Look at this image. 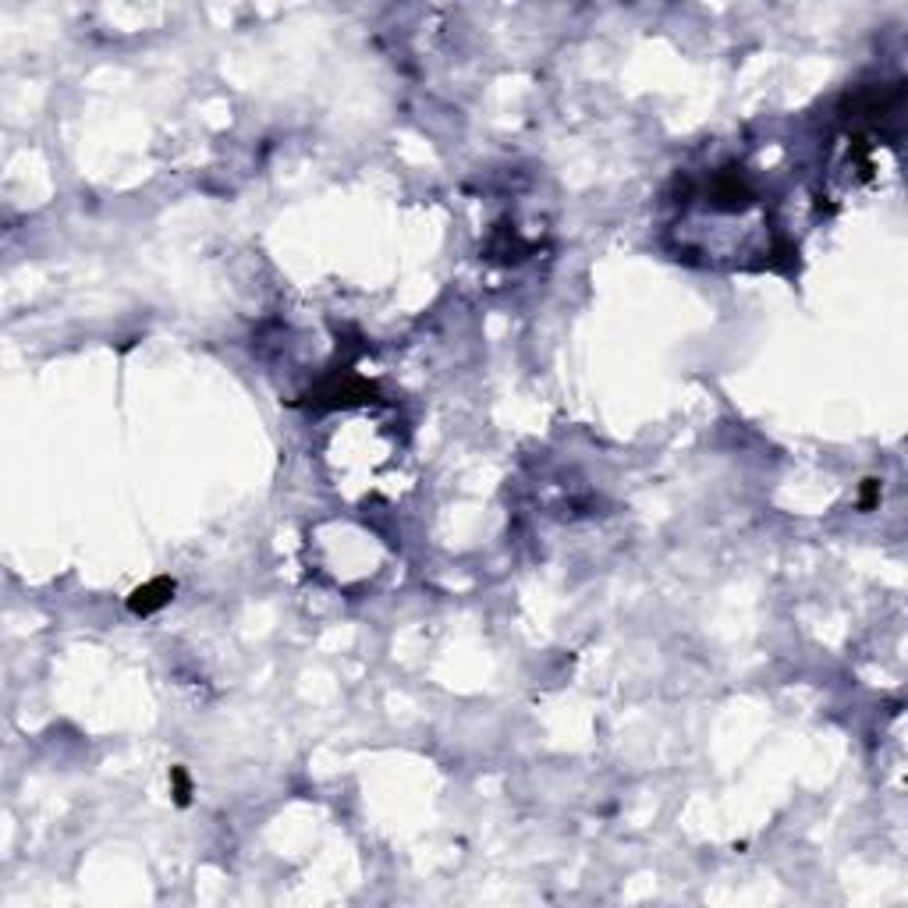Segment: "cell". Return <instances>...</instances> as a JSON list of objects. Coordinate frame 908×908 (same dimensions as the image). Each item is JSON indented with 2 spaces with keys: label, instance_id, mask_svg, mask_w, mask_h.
Instances as JSON below:
<instances>
[{
  "label": "cell",
  "instance_id": "6da1fadb",
  "mask_svg": "<svg viewBox=\"0 0 908 908\" xmlns=\"http://www.w3.org/2000/svg\"><path fill=\"white\" fill-rule=\"evenodd\" d=\"M171 596H174V582H171V579H153V582L139 586V589L128 596V610L146 617V614L160 610L163 604H171Z\"/></svg>",
  "mask_w": 908,
  "mask_h": 908
},
{
  "label": "cell",
  "instance_id": "7a4b0ae2",
  "mask_svg": "<svg viewBox=\"0 0 908 908\" xmlns=\"http://www.w3.org/2000/svg\"><path fill=\"white\" fill-rule=\"evenodd\" d=\"M171 780H174V802H178V806H189L192 784H189V774H184V767H174V770H171Z\"/></svg>",
  "mask_w": 908,
  "mask_h": 908
},
{
  "label": "cell",
  "instance_id": "3957f363",
  "mask_svg": "<svg viewBox=\"0 0 908 908\" xmlns=\"http://www.w3.org/2000/svg\"><path fill=\"white\" fill-rule=\"evenodd\" d=\"M876 497H880V483H876V479H865V483H862V493H859V507H862V511H870V507L876 504Z\"/></svg>",
  "mask_w": 908,
  "mask_h": 908
}]
</instances>
